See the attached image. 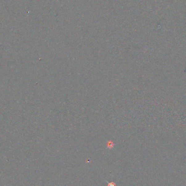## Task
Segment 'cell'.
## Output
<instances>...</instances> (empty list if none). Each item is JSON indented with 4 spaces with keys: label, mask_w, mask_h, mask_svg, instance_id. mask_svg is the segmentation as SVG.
Listing matches in <instances>:
<instances>
[{
    "label": "cell",
    "mask_w": 186,
    "mask_h": 186,
    "mask_svg": "<svg viewBox=\"0 0 186 186\" xmlns=\"http://www.w3.org/2000/svg\"><path fill=\"white\" fill-rule=\"evenodd\" d=\"M117 186L114 182H108V186Z\"/></svg>",
    "instance_id": "6da1fadb"
}]
</instances>
